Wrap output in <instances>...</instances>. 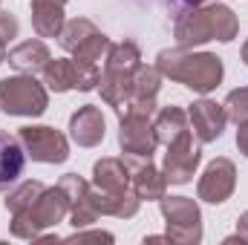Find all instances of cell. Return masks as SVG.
Here are the masks:
<instances>
[{"mask_svg": "<svg viewBox=\"0 0 248 245\" xmlns=\"http://www.w3.org/2000/svg\"><path fill=\"white\" fill-rule=\"evenodd\" d=\"M243 61L248 63V41H246V44H243Z\"/></svg>", "mask_w": 248, "mask_h": 245, "instance_id": "obj_32", "label": "cell"}, {"mask_svg": "<svg viewBox=\"0 0 248 245\" xmlns=\"http://www.w3.org/2000/svg\"><path fill=\"white\" fill-rule=\"evenodd\" d=\"M93 35H98V26H95L93 20H87V17H75V20L63 23L58 41H61V46L66 52H75V49H78L87 38H93Z\"/></svg>", "mask_w": 248, "mask_h": 245, "instance_id": "obj_23", "label": "cell"}, {"mask_svg": "<svg viewBox=\"0 0 248 245\" xmlns=\"http://www.w3.org/2000/svg\"><path fill=\"white\" fill-rule=\"evenodd\" d=\"M49 58L52 55H49V49H46L44 41H23L15 49H9V55H6V61L12 63L17 72H23V75L44 72V66L49 63Z\"/></svg>", "mask_w": 248, "mask_h": 245, "instance_id": "obj_15", "label": "cell"}, {"mask_svg": "<svg viewBox=\"0 0 248 245\" xmlns=\"http://www.w3.org/2000/svg\"><path fill=\"white\" fill-rule=\"evenodd\" d=\"M153 130H156V138H159V144H170V141H176L182 133L190 130V124H187V113L182 107H162L159 113H156V122H153Z\"/></svg>", "mask_w": 248, "mask_h": 245, "instance_id": "obj_18", "label": "cell"}, {"mask_svg": "<svg viewBox=\"0 0 248 245\" xmlns=\"http://www.w3.org/2000/svg\"><path fill=\"white\" fill-rule=\"evenodd\" d=\"M17 29H20L17 17H15L12 12H0V41L9 44L12 38H17Z\"/></svg>", "mask_w": 248, "mask_h": 245, "instance_id": "obj_26", "label": "cell"}, {"mask_svg": "<svg viewBox=\"0 0 248 245\" xmlns=\"http://www.w3.org/2000/svg\"><path fill=\"white\" fill-rule=\"evenodd\" d=\"M104 127H107V122H104L101 110L95 104H84L69 119V136L78 147H95L104 141Z\"/></svg>", "mask_w": 248, "mask_h": 245, "instance_id": "obj_12", "label": "cell"}, {"mask_svg": "<svg viewBox=\"0 0 248 245\" xmlns=\"http://www.w3.org/2000/svg\"><path fill=\"white\" fill-rule=\"evenodd\" d=\"M44 84L52 92H69L78 87V72H75V61L72 58H49V63L44 66Z\"/></svg>", "mask_w": 248, "mask_h": 245, "instance_id": "obj_19", "label": "cell"}, {"mask_svg": "<svg viewBox=\"0 0 248 245\" xmlns=\"http://www.w3.org/2000/svg\"><path fill=\"white\" fill-rule=\"evenodd\" d=\"M93 187L110 190V193H124L130 187V168H127V162L124 159H113V156L95 162V168H93Z\"/></svg>", "mask_w": 248, "mask_h": 245, "instance_id": "obj_16", "label": "cell"}, {"mask_svg": "<svg viewBox=\"0 0 248 245\" xmlns=\"http://www.w3.org/2000/svg\"><path fill=\"white\" fill-rule=\"evenodd\" d=\"M6 55H9V52H6V44H3V41H0V63L6 61Z\"/></svg>", "mask_w": 248, "mask_h": 245, "instance_id": "obj_30", "label": "cell"}, {"mask_svg": "<svg viewBox=\"0 0 248 245\" xmlns=\"http://www.w3.org/2000/svg\"><path fill=\"white\" fill-rule=\"evenodd\" d=\"M141 63V52L133 41H122V44H113L110 52H107V61H104V72H119V75H133L136 66Z\"/></svg>", "mask_w": 248, "mask_h": 245, "instance_id": "obj_21", "label": "cell"}, {"mask_svg": "<svg viewBox=\"0 0 248 245\" xmlns=\"http://www.w3.org/2000/svg\"><path fill=\"white\" fill-rule=\"evenodd\" d=\"M69 243H113V234H107V231H81V228H75V234L69 237Z\"/></svg>", "mask_w": 248, "mask_h": 245, "instance_id": "obj_27", "label": "cell"}, {"mask_svg": "<svg viewBox=\"0 0 248 245\" xmlns=\"http://www.w3.org/2000/svg\"><path fill=\"white\" fill-rule=\"evenodd\" d=\"M237 147H240V153L248 159V122L240 124V130H237Z\"/></svg>", "mask_w": 248, "mask_h": 245, "instance_id": "obj_28", "label": "cell"}, {"mask_svg": "<svg viewBox=\"0 0 248 245\" xmlns=\"http://www.w3.org/2000/svg\"><path fill=\"white\" fill-rule=\"evenodd\" d=\"M159 87H162V72L156 66L139 63L136 72L130 75V104L133 101H156Z\"/></svg>", "mask_w": 248, "mask_h": 245, "instance_id": "obj_20", "label": "cell"}, {"mask_svg": "<svg viewBox=\"0 0 248 245\" xmlns=\"http://www.w3.org/2000/svg\"><path fill=\"white\" fill-rule=\"evenodd\" d=\"M69 214V196L63 193L61 184L46 187L41 193V199L23 211V214H12V237L17 240H38L44 228H55L63 222V216Z\"/></svg>", "mask_w": 248, "mask_h": 245, "instance_id": "obj_3", "label": "cell"}, {"mask_svg": "<svg viewBox=\"0 0 248 245\" xmlns=\"http://www.w3.org/2000/svg\"><path fill=\"white\" fill-rule=\"evenodd\" d=\"M119 144L127 156H141V159H153L159 138L150 116L141 113H124L122 116V127H119Z\"/></svg>", "mask_w": 248, "mask_h": 245, "instance_id": "obj_8", "label": "cell"}, {"mask_svg": "<svg viewBox=\"0 0 248 245\" xmlns=\"http://www.w3.org/2000/svg\"><path fill=\"white\" fill-rule=\"evenodd\" d=\"M187 124H190L193 136H196L202 144H208V141H217V138L222 136V130H225V124H228V116H225V107H222V104H217V101H211V98H202V101L190 104V110H187Z\"/></svg>", "mask_w": 248, "mask_h": 245, "instance_id": "obj_10", "label": "cell"}, {"mask_svg": "<svg viewBox=\"0 0 248 245\" xmlns=\"http://www.w3.org/2000/svg\"><path fill=\"white\" fill-rule=\"evenodd\" d=\"M17 138L32 162L44 165H61L69 159V141L61 130L46 127V124H29L17 130Z\"/></svg>", "mask_w": 248, "mask_h": 245, "instance_id": "obj_6", "label": "cell"}, {"mask_svg": "<svg viewBox=\"0 0 248 245\" xmlns=\"http://www.w3.org/2000/svg\"><path fill=\"white\" fill-rule=\"evenodd\" d=\"M44 190H46V187H44L41 182H35V179L20 182L9 196H6V211H9V214H23V211H29V208L41 199Z\"/></svg>", "mask_w": 248, "mask_h": 245, "instance_id": "obj_22", "label": "cell"}, {"mask_svg": "<svg viewBox=\"0 0 248 245\" xmlns=\"http://www.w3.org/2000/svg\"><path fill=\"white\" fill-rule=\"evenodd\" d=\"M156 69L162 72V78H170V81L182 84L193 92H202V95L217 90L222 75H225L222 58H217L214 52H193L185 46L162 49L156 55Z\"/></svg>", "mask_w": 248, "mask_h": 245, "instance_id": "obj_1", "label": "cell"}, {"mask_svg": "<svg viewBox=\"0 0 248 245\" xmlns=\"http://www.w3.org/2000/svg\"><path fill=\"white\" fill-rule=\"evenodd\" d=\"M66 0H32V29L41 38H58L63 29Z\"/></svg>", "mask_w": 248, "mask_h": 245, "instance_id": "obj_17", "label": "cell"}, {"mask_svg": "<svg viewBox=\"0 0 248 245\" xmlns=\"http://www.w3.org/2000/svg\"><path fill=\"white\" fill-rule=\"evenodd\" d=\"M127 168H130V182H133V193L144 202H159L165 196V187L168 179L159 168L150 165V159H141V156H124Z\"/></svg>", "mask_w": 248, "mask_h": 245, "instance_id": "obj_11", "label": "cell"}, {"mask_svg": "<svg viewBox=\"0 0 248 245\" xmlns=\"http://www.w3.org/2000/svg\"><path fill=\"white\" fill-rule=\"evenodd\" d=\"M225 116L228 122H234L237 127L248 122V87H240V90H231L228 98H225Z\"/></svg>", "mask_w": 248, "mask_h": 245, "instance_id": "obj_24", "label": "cell"}, {"mask_svg": "<svg viewBox=\"0 0 248 245\" xmlns=\"http://www.w3.org/2000/svg\"><path fill=\"white\" fill-rule=\"evenodd\" d=\"M23 165H26V150H23L20 138L0 130V190H6L12 182L20 179Z\"/></svg>", "mask_w": 248, "mask_h": 245, "instance_id": "obj_14", "label": "cell"}, {"mask_svg": "<svg viewBox=\"0 0 248 245\" xmlns=\"http://www.w3.org/2000/svg\"><path fill=\"white\" fill-rule=\"evenodd\" d=\"M87 199H90V205L98 211V216H119V219L136 216V214H139V205H141V199H139L136 193H130V190H124V193H110V190H98V187H93V184H90Z\"/></svg>", "mask_w": 248, "mask_h": 245, "instance_id": "obj_13", "label": "cell"}, {"mask_svg": "<svg viewBox=\"0 0 248 245\" xmlns=\"http://www.w3.org/2000/svg\"><path fill=\"white\" fill-rule=\"evenodd\" d=\"M49 104L46 95V84L35 81V75H9L0 81V110L9 116H23V119H35L44 116Z\"/></svg>", "mask_w": 248, "mask_h": 245, "instance_id": "obj_4", "label": "cell"}, {"mask_svg": "<svg viewBox=\"0 0 248 245\" xmlns=\"http://www.w3.org/2000/svg\"><path fill=\"white\" fill-rule=\"evenodd\" d=\"M162 216L168 222V240L182 245L202 243V214L190 196H162Z\"/></svg>", "mask_w": 248, "mask_h": 245, "instance_id": "obj_5", "label": "cell"}, {"mask_svg": "<svg viewBox=\"0 0 248 245\" xmlns=\"http://www.w3.org/2000/svg\"><path fill=\"white\" fill-rule=\"evenodd\" d=\"M199 144H202V141H199L190 130L182 133L176 141L168 144L162 173H165V179L170 184H187L193 179V173H196V168H199V159H202Z\"/></svg>", "mask_w": 248, "mask_h": 245, "instance_id": "obj_7", "label": "cell"}, {"mask_svg": "<svg viewBox=\"0 0 248 245\" xmlns=\"http://www.w3.org/2000/svg\"><path fill=\"white\" fill-rule=\"evenodd\" d=\"M240 32V20L231 6L225 3H208V6H193L190 12H179L173 23V35L179 46L193 49L208 41H234Z\"/></svg>", "mask_w": 248, "mask_h": 245, "instance_id": "obj_2", "label": "cell"}, {"mask_svg": "<svg viewBox=\"0 0 248 245\" xmlns=\"http://www.w3.org/2000/svg\"><path fill=\"white\" fill-rule=\"evenodd\" d=\"M237 234L243 237V243H248V211L237 219Z\"/></svg>", "mask_w": 248, "mask_h": 245, "instance_id": "obj_29", "label": "cell"}, {"mask_svg": "<svg viewBox=\"0 0 248 245\" xmlns=\"http://www.w3.org/2000/svg\"><path fill=\"white\" fill-rule=\"evenodd\" d=\"M58 184L63 187V193L69 196V208L78 205V202H84L87 193H90V182H84L78 173H66V176H61V182Z\"/></svg>", "mask_w": 248, "mask_h": 245, "instance_id": "obj_25", "label": "cell"}, {"mask_svg": "<svg viewBox=\"0 0 248 245\" xmlns=\"http://www.w3.org/2000/svg\"><path fill=\"white\" fill-rule=\"evenodd\" d=\"M187 6H205V3H208V0H185Z\"/></svg>", "mask_w": 248, "mask_h": 245, "instance_id": "obj_31", "label": "cell"}, {"mask_svg": "<svg viewBox=\"0 0 248 245\" xmlns=\"http://www.w3.org/2000/svg\"><path fill=\"white\" fill-rule=\"evenodd\" d=\"M234 187H237V168H234L231 159L219 156V159H214V162L205 168L202 179L196 184V196H199L202 202L222 205L225 199H231Z\"/></svg>", "mask_w": 248, "mask_h": 245, "instance_id": "obj_9", "label": "cell"}]
</instances>
